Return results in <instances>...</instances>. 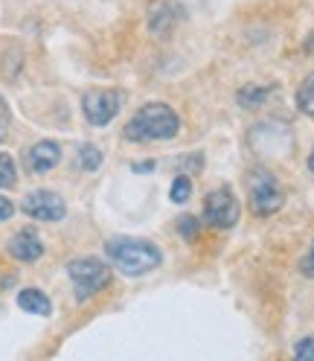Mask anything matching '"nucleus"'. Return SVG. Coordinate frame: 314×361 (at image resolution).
<instances>
[{
  "mask_svg": "<svg viewBox=\"0 0 314 361\" xmlns=\"http://www.w3.org/2000/svg\"><path fill=\"white\" fill-rule=\"evenodd\" d=\"M308 169H311V175H314V149H311V154H308Z\"/></svg>",
  "mask_w": 314,
  "mask_h": 361,
  "instance_id": "23",
  "label": "nucleus"
},
{
  "mask_svg": "<svg viewBox=\"0 0 314 361\" xmlns=\"http://www.w3.org/2000/svg\"><path fill=\"white\" fill-rule=\"evenodd\" d=\"M15 180H18V169H15L12 154L0 152V187L9 190V187H15Z\"/></svg>",
  "mask_w": 314,
  "mask_h": 361,
  "instance_id": "15",
  "label": "nucleus"
},
{
  "mask_svg": "<svg viewBox=\"0 0 314 361\" xmlns=\"http://www.w3.org/2000/svg\"><path fill=\"white\" fill-rule=\"evenodd\" d=\"M67 277L73 283L76 300H87L111 283V268L96 257H76L67 262Z\"/></svg>",
  "mask_w": 314,
  "mask_h": 361,
  "instance_id": "3",
  "label": "nucleus"
},
{
  "mask_svg": "<svg viewBox=\"0 0 314 361\" xmlns=\"http://www.w3.org/2000/svg\"><path fill=\"white\" fill-rule=\"evenodd\" d=\"M271 90H274V87H265V85H248V87H241V90H239L236 99H239V105H241V108H259L268 97H271Z\"/></svg>",
  "mask_w": 314,
  "mask_h": 361,
  "instance_id": "12",
  "label": "nucleus"
},
{
  "mask_svg": "<svg viewBox=\"0 0 314 361\" xmlns=\"http://www.w3.org/2000/svg\"><path fill=\"white\" fill-rule=\"evenodd\" d=\"M20 210L35 221H61L67 216V204L64 198L53 190H32L20 201Z\"/></svg>",
  "mask_w": 314,
  "mask_h": 361,
  "instance_id": "7",
  "label": "nucleus"
},
{
  "mask_svg": "<svg viewBox=\"0 0 314 361\" xmlns=\"http://www.w3.org/2000/svg\"><path fill=\"white\" fill-rule=\"evenodd\" d=\"M297 358H314V338H303V341L294 347Z\"/></svg>",
  "mask_w": 314,
  "mask_h": 361,
  "instance_id": "20",
  "label": "nucleus"
},
{
  "mask_svg": "<svg viewBox=\"0 0 314 361\" xmlns=\"http://www.w3.org/2000/svg\"><path fill=\"white\" fill-rule=\"evenodd\" d=\"M61 161V146L56 140H38L35 146L27 149V169L30 172H50Z\"/></svg>",
  "mask_w": 314,
  "mask_h": 361,
  "instance_id": "9",
  "label": "nucleus"
},
{
  "mask_svg": "<svg viewBox=\"0 0 314 361\" xmlns=\"http://www.w3.org/2000/svg\"><path fill=\"white\" fill-rule=\"evenodd\" d=\"M108 259L114 262L125 277H143L163 262L161 247L149 239H134V236H117L105 242Z\"/></svg>",
  "mask_w": 314,
  "mask_h": 361,
  "instance_id": "2",
  "label": "nucleus"
},
{
  "mask_svg": "<svg viewBox=\"0 0 314 361\" xmlns=\"http://www.w3.org/2000/svg\"><path fill=\"white\" fill-rule=\"evenodd\" d=\"M9 126H12V111H9V102L4 99V94H0V143L6 140Z\"/></svg>",
  "mask_w": 314,
  "mask_h": 361,
  "instance_id": "17",
  "label": "nucleus"
},
{
  "mask_svg": "<svg viewBox=\"0 0 314 361\" xmlns=\"http://www.w3.org/2000/svg\"><path fill=\"white\" fill-rule=\"evenodd\" d=\"M123 105H125L123 90H87V94L82 97V114L91 126L102 128V126L117 120Z\"/></svg>",
  "mask_w": 314,
  "mask_h": 361,
  "instance_id": "5",
  "label": "nucleus"
},
{
  "mask_svg": "<svg viewBox=\"0 0 314 361\" xmlns=\"http://www.w3.org/2000/svg\"><path fill=\"white\" fill-rule=\"evenodd\" d=\"M6 251H9V257L18 259V262H35V259L44 257V242H41V236H38L32 228H20V231L9 239Z\"/></svg>",
  "mask_w": 314,
  "mask_h": 361,
  "instance_id": "8",
  "label": "nucleus"
},
{
  "mask_svg": "<svg viewBox=\"0 0 314 361\" xmlns=\"http://www.w3.org/2000/svg\"><path fill=\"white\" fill-rule=\"evenodd\" d=\"M12 213H15V204H12L6 195H0V221H6Z\"/></svg>",
  "mask_w": 314,
  "mask_h": 361,
  "instance_id": "21",
  "label": "nucleus"
},
{
  "mask_svg": "<svg viewBox=\"0 0 314 361\" xmlns=\"http://www.w3.org/2000/svg\"><path fill=\"white\" fill-rule=\"evenodd\" d=\"M18 306L30 312V314H38V318H47L53 312V300L44 295L41 288H20L18 291Z\"/></svg>",
  "mask_w": 314,
  "mask_h": 361,
  "instance_id": "10",
  "label": "nucleus"
},
{
  "mask_svg": "<svg viewBox=\"0 0 314 361\" xmlns=\"http://www.w3.org/2000/svg\"><path fill=\"white\" fill-rule=\"evenodd\" d=\"M99 166H102V152H99V146L84 143V146L79 149V169H84V172H96Z\"/></svg>",
  "mask_w": 314,
  "mask_h": 361,
  "instance_id": "13",
  "label": "nucleus"
},
{
  "mask_svg": "<svg viewBox=\"0 0 314 361\" xmlns=\"http://www.w3.org/2000/svg\"><path fill=\"white\" fill-rule=\"evenodd\" d=\"M177 131H181V120L166 102H146L125 123L123 134L131 143H154V140H172Z\"/></svg>",
  "mask_w": 314,
  "mask_h": 361,
  "instance_id": "1",
  "label": "nucleus"
},
{
  "mask_svg": "<svg viewBox=\"0 0 314 361\" xmlns=\"http://www.w3.org/2000/svg\"><path fill=\"white\" fill-rule=\"evenodd\" d=\"M300 271L306 277H311L314 280V239H311V247H308V254L300 259Z\"/></svg>",
  "mask_w": 314,
  "mask_h": 361,
  "instance_id": "19",
  "label": "nucleus"
},
{
  "mask_svg": "<svg viewBox=\"0 0 314 361\" xmlns=\"http://www.w3.org/2000/svg\"><path fill=\"white\" fill-rule=\"evenodd\" d=\"M177 231H181L187 239H192V236L201 231V221H198L195 216H184L181 221H177Z\"/></svg>",
  "mask_w": 314,
  "mask_h": 361,
  "instance_id": "18",
  "label": "nucleus"
},
{
  "mask_svg": "<svg viewBox=\"0 0 314 361\" xmlns=\"http://www.w3.org/2000/svg\"><path fill=\"white\" fill-rule=\"evenodd\" d=\"M189 195H192V180L187 175H177L172 180V201H175V204H187Z\"/></svg>",
  "mask_w": 314,
  "mask_h": 361,
  "instance_id": "16",
  "label": "nucleus"
},
{
  "mask_svg": "<svg viewBox=\"0 0 314 361\" xmlns=\"http://www.w3.org/2000/svg\"><path fill=\"white\" fill-rule=\"evenodd\" d=\"M248 198H251V210L262 219L274 216L285 204V192L280 187V180L268 172V169H253L248 178Z\"/></svg>",
  "mask_w": 314,
  "mask_h": 361,
  "instance_id": "4",
  "label": "nucleus"
},
{
  "mask_svg": "<svg viewBox=\"0 0 314 361\" xmlns=\"http://www.w3.org/2000/svg\"><path fill=\"white\" fill-rule=\"evenodd\" d=\"M297 108L303 111V114L314 117V73H308L306 82L297 90Z\"/></svg>",
  "mask_w": 314,
  "mask_h": 361,
  "instance_id": "14",
  "label": "nucleus"
},
{
  "mask_svg": "<svg viewBox=\"0 0 314 361\" xmlns=\"http://www.w3.org/2000/svg\"><path fill=\"white\" fill-rule=\"evenodd\" d=\"M306 50H308V53H314V35L306 41Z\"/></svg>",
  "mask_w": 314,
  "mask_h": 361,
  "instance_id": "22",
  "label": "nucleus"
},
{
  "mask_svg": "<svg viewBox=\"0 0 314 361\" xmlns=\"http://www.w3.org/2000/svg\"><path fill=\"white\" fill-rule=\"evenodd\" d=\"M175 12H181V6H175V4H161V6L151 12V18H149V30H151L154 35L166 38V35L172 32V27H175V20H177Z\"/></svg>",
  "mask_w": 314,
  "mask_h": 361,
  "instance_id": "11",
  "label": "nucleus"
},
{
  "mask_svg": "<svg viewBox=\"0 0 314 361\" xmlns=\"http://www.w3.org/2000/svg\"><path fill=\"white\" fill-rule=\"evenodd\" d=\"M241 207H239V198L230 187H218L207 195L204 201V221L213 224L218 231H230L233 224L239 221Z\"/></svg>",
  "mask_w": 314,
  "mask_h": 361,
  "instance_id": "6",
  "label": "nucleus"
}]
</instances>
